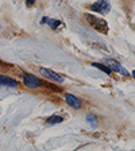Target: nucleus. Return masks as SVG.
<instances>
[{
  "instance_id": "1",
  "label": "nucleus",
  "mask_w": 135,
  "mask_h": 151,
  "mask_svg": "<svg viewBox=\"0 0 135 151\" xmlns=\"http://www.w3.org/2000/svg\"><path fill=\"white\" fill-rule=\"evenodd\" d=\"M85 18H87V20L89 22V24H91L95 30H97V31L103 32V34H107L108 32V26H107V22H105V20L99 19L93 15H89V14L85 16Z\"/></svg>"
},
{
  "instance_id": "2",
  "label": "nucleus",
  "mask_w": 135,
  "mask_h": 151,
  "mask_svg": "<svg viewBox=\"0 0 135 151\" xmlns=\"http://www.w3.org/2000/svg\"><path fill=\"white\" fill-rule=\"evenodd\" d=\"M23 81H25V85L27 88H38L42 84L41 80L32 74H23Z\"/></svg>"
},
{
  "instance_id": "3",
  "label": "nucleus",
  "mask_w": 135,
  "mask_h": 151,
  "mask_svg": "<svg viewBox=\"0 0 135 151\" xmlns=\"http://www.w3.org/2000/svg\"><path fill=\"white\" fill-rule=\"evenodd\" d=\"M39 73H41L43 77H46V78H49V80H53V81H57V82H62L64 81V77H61L58 73L53 72V70L41 68V69H39Z\"/></svg>"
},
{
  "instance_id": "4",
  "label": "nucleus",
  "mask_w": 135,
  "mask_h": 151,
  "mask_svg": "<svg viewBox=\"0 0 135 151\" xmlns=\"http://www.w3.org/2000/svg\"><path fill=\"white\" fill-rule=\"evenodd\" d=\"M91 9L95 12H101V14H107L111 9V6L108 1H96L95 4L91 6Z\"/></svg>"
},
{
  "instance_id": "5",
  "label": "nucleus",
  "mask_w": 135,
  "mask_h": 151,
  "mask_svg": "<svg viewBox=\"0 0 135 151\" xmlns=\"http://www.w3.org/2000/svg\"><path fill=\"white\" fill-rule=\"evenodd\" d=\"M105 63H107L108 66H110L111 69H113V70H116V72H119L120 74H123V76H129V72H127L124 68H123L122 65H120L119 62H116V61H113V60H107L105 61Z\"/></svg>"
},
{
  "instance_id": "6",
  "label": "nucleus",
  "mask_w": 135,
  "mask_h": 151,
  "mask_svg": "<svg viewBox=\"0 0 135 151\" xmlns=\"http://www.w3.org/2000/svg\"><path fill=\"white\" fill-rule=\"evenodd\" d=\"M65 100H66V103L69 104L72 108H74V109H80V108H81V100L77 99L76 96H73V94L68 93L65 96Z\"/></svg>"
},
{
  "instance_id": "7",
  "label": "nucleus",
  "mask_w": 135,
  "mask_h": 151,
  "mask_svg": "<svg viewBox=\"0 0 135 151\" xmlns=\"http://www.w3.org/2000/svg\"><path fill=\"white\" fill-rule=\"evenodd\" d=\"M0 85H6V86H9V88H16L18 86V81L0 74Z\"/></svg>"
},
{
  "instance_id": "8",
  "label": "nucleus",
  "mask_w": 135,
  "mask_h": 151,
  "mask_svg": "<svg viewBox=\"0 0 135 151\" xmlns=\"http://www.w3.org/2000/svg\"><path fill=\"white\" fill-rule=\"evenodd\" d=\"M61 122H62V117L61 116H50L47 119L49 124H57V123H61Z\"/></svg>"
},
{
  "instance_id": "9",
  "label": "nucleus",
  "mask_w": 135,
  "mask_h": 151,
  "mask_svg": "<svg viewBox=\"0 0 135 151\" xmlns=\"http://www.w3.org/2000/svg\"><path fill=\"white\" fill-rule=\"evenodd\" d=\"M92 66H95V68H97V69L103 70V72H104V73H107V74H110V73H111V69L105 68V66L101 65V63H96V62H93V63H92Z\"/></svg>"
},
{
  "instance_id": "10",
  "label": "nucleus",
  "mask_w": 135,
  "mask_h": 151,
  "mask_svg": "<svg viewBox=\"0 0 135 151\" xmlns=\"http://www.w3.org/2000/svg\"><path fill=\"white\" fill-rule=\"evenodd\" d=\"M49 22H50L49 24H50L53 28H56L57 26H60V23H61V22H58V20H49Z\"/></svg>"
},
{
  "instance_id": "11",
  "label": "nucleus",
  "mask_w": 135,
  "mask_h": 151,
  "mask_svg": "<svg viewBox=\"0 0 135 151\" xmlns=\"http://www.w3.org/2000/svg\"><path fill=\"white\" fill-rule=\"evenodd\" d=\"M26 4H27V6H32V4H34V0H28Z\"/></svg>"
},
{
  "instance_id": "12",
  "label": "nucleus",
  "mask_w": 135,
  "mask_h": 151,
  "mask_svg": "<svg viewBox=\"0 0 135 151\" xmlns=\"http://www.w3.org/2000/svg\"><path fill=\"white\" fill-rule=\"evenodd\" d=\"M132 76H134V78H135V70H134V72H132Z\"/></svg>"
}]
</instances>
